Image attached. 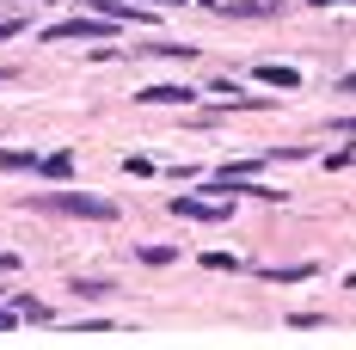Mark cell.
Instances as JSON below:
<instances>
[{"label": "cell", "mask_w": 356, "mask_h": 350, "mask_svg": "<svg viewBox=\"0 0 356 350\" xmlns=\"http://www.w3.org/2000/svg\"><path fill=\"white\" fill-rule=\"evenodd\" d=\"M37 154H25V148H0V173H31Z\"/></svg>", "instance_id": "cell-9"}, {"label": "cell", "mask_w": 356, "mask_h": 350, "mask_svg": "<svg viewBox=\"0 0 356 350\" xmlns=\"http://www.w3.org/2000/svg\"><path fill=\"white\" fill-rule=\"evenodd\" d=\"M332 123H338V129H350V136H356V117H332Z\"/></svg>", "instance_id": "cell-19"}, {"label": "cell", "mask_w": 356, "mask_h": 350, "mask_svg": "<svg viewBox=\"0 0 356 350\" xmlns=\"http://www.w3.org/2000/svg\"><path fill=\"white\" fill-rule=\"evenodd\" d=\"M344 166H356L350 148H338V154H325V173H344Z\"/></svg>", "instance_id": "cell-14"}, {"label": "cell", "mask_w": 356, "mask_h": 350, "mask_svg": "<svg viewBox=\"0 0 356 350\" xmlns=\"http://www.w3.org/2000/svg\"><path fill=\"white\" fill-rule=\"evenodd\" d=\"M6 271H19V258H13V252H0V277H6Z\"/></svg>", "instance_id": "cell-17"}, {"label": "cell", "mask_w": 356, "mask_h": 350, "mask_svg": "<svg viewBox=\"0 0 356 350\" xmlns=\"http://www.w3.org/2000/svg\"><path fill=\"white\" fill-rule=\"evenodd\" d=\"M117 31H123L117 19H105V13H92V19H56V25H49L43 37H49V43H68V37H74V43H111Z\"/></svg>", "instance_id": "cell-2"}, {"label": "cell", "mask_w": 356, "mask_h": 350, "mask_svg": "<svg viewBox=\"0 0 356 350\" xmlns=\"http://www.w3.org/2000/svg\"><path fill=\"white\" fill-rule=\"evenodd\" d=\"M197 264H209V271H246V258H234V252H203Z\"/></svg>", "instance_id": "cell-11"}, {"label": "cell", "mask_w": 356, "mask_h": 350, "mask_svg": "<svg viewBox=\"0 0 356 350\" xmlns=\"http://www.w3.org/2000/svg\"><path fill=\"white\" fill-rule=\"evenodd\" d=\"M252 74H258L264 86H289V93L301 86V68H277V62H264V68H252Z\"/></svg>", "instance_id": "cell-8"}, {"label": "cell", "mask_w": 356, "mask_h": 350, "mask_svg": "<svg viewBox=\"0 0 356 350\" xmlns=\"http://www.w3.org/2000/svg\"><path fill=\"white\" fill-rule=\"evenodd\" d=\"M31 215H74V221H117V203H111V197H92V191H43V197H31Z\"/></svg>", "instance_id": "cell-1"}, {"label": "cell", "mask_w": 356, "mask_h": 350, "mask_svg": "<svg viewBox=\"0 0 356 350\" xmlns=\"http://www.w3.org/2000/svg\"><path fill=\"white\" fill-rule=\"evenodd\" d=\"M338 93H356V74H338Z\"/></svg>", "instance_id": "cell-18"}, {"label": "cell", "mask_w": 356, "mask_h": 350, "mask_svg": "<svg viewBox=\"0 0 356 350\" xmlns=\"http://www.w3.org/2000/svg\"><path fill=\"white\" fill-rule=\"evenodd\" d=\"M160 6H178V0H160Z\"/></svg>", "instance_id": "cell-22"}, {"label": "cell", "mask_w": 356, "mask_h": 350, "mask_svg": "<svg viewBox=\"0 0 356 350\" xmlns=\"http://www.w3.org/2000/svg\"><path fill=\"white\" fill-rule=\"evenodd\" d=\"M19 31H25L19 19H0V37H19Z\"/></svg>", "instance_id": "cell-16"}, {"label": "cell", "mask_w": 356, "mask_h": 350, "mask_svg": "<svg viewBox=\"0 0 356 350\" xmlns=\"http://www.w3.org/2000/svg\"><path fill=\"white\" fill-rule=\"evenodd\" d=\"M123 173H129V178H154V173H160V166H154L147 154H129V160H123Z\"/></svg>", "instance_id": "cell-12"}, {"label": "cell", "mask_w": 356, "mask_h": 350, "mask_svg": "<svg viewBox=\"0 0 356 350\" xmlns=\"http://www.w3.org/2000/svg\"><path fill=\"white\" fill-rule=\"evenodd\" d=\"M19 326V308H0V332H13Z\"/></svg>", "instance_id": "cell-15"}, {"label": "cell", "mask_w": 356, "mask_h": 350, "mask_svg": "<svg viewBox=\"0 0 356 350\" xmlns=\"http://www.w3.org/2000/svg\"><path fill=\"white\" fill-rule=\"evenodd\" d=\"M13 308H19V319H37V326H49V308H43V301H37V295H19V301H13Z\"/></svg>", "instance_id": "cell-10"}, {"label": "cell", "mask_w": 356, "mask_h": 350, "mask_svg": "<svg viewBox=\"0 0 356 350\" xmlns=\"http://www.w3.org/2000/svg\"><path fill=\"white\" fill-rule=\"evenodd\" d=\"M0 80H13V68H0Z\"/></svg>", "instance_id": "cell-21"}, {"label": "cell", "mask_w": 356, "mask_h": 350, "mask_svg": "<svg viewBox=\"0 0 356 350\" xmlns=\"http://www.w3.org/2000/svg\"><path fill=\"white\" fill-rule=\"evenodd\" d=\"M172 258H178L172 246H142V264H154V271H160V264H172Z\"/></svg>", "instance_id": "cell-13"}, {"label": "cell", "mask_w": 356, "mask_h": 350, "mask_svg": "<svg viewBox=\"0 0 356 350\" xmlns=\"http://www.w3.org/2000/svg\"><path fill=\"white\" fill-rule=\"evenodd\" d=\"M314 271H320V264H264L258 277H264V283H307Z\"/></svg>", "instance_id": "cell-6"}, {"label": "cell", "mask_w": 356, "mask_h": 350, "mask_svg": "<svg viewBox=\"0 0 356 350\" xmlns=\"http://www.w3.org/2000/svg\"><path fill=\"white\" fill-rule=\"evenodd\" d=\"M142 105H197V86H142Z\"/></svg>", "instance_id": "cell-5"}, {"label": "cell", "mask_w": 356, "mask_h": 350, "mask_svg": "<svg viewBox=\"0 0 356 350\" xmlns=\"http://www.w3.org/2000/svg\"><path fill=\"white\" fill-rule=\"evenodd\" d=\"M314 6H338V0H314Z\"/></svg>", "instance_id": "cell-20"}, {"label": "cell", "mask_w": 356, "mask_h": 350, "mask_svg": "<svg viewBox=\"0 0 356 350\" xmlns=\"http://www.w3.org/2000/svg\"><path fill=\"white\" fill-rule=\"evenodd\" d=\"M31 173L49 178V184H68V178H74V154H68V148H56V154H43V160H37Z\"/></svg>", "instance_id": "cell-4"}, {"label": "cell", "mask_w": 356, "mask_h": 350, "mask_svg": "<svg viewBox=\"0 0 356 350\" xmlns=\"http://www.w3.org/2000/svg\"><path fill=\"white\" fill-rule=\"evenodd\" d=\"M178 221H234V197H172V209Z\"/></svg>", "instance_id": "cell-3"}, {"label": "cell", "mask_w": 356, "mask_h": 350, "mask_svg": "<svg viewBox=\"0 0 356 350\" xmlns=\"http://www.w3.org/2000/svg\"><path fill=\"white\" fill-rule=\"evenodd\" d=\"M142 56H166V62H191L197 49H191V43H166V37H147V43H142Z\"/></svg>", "instance_id": "cell-7"}]
</instances>
